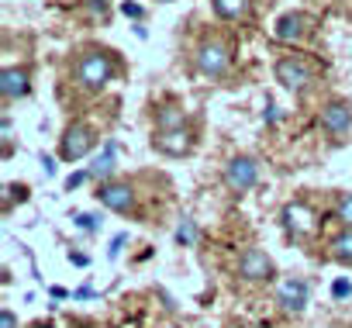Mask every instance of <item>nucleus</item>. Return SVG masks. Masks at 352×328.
Wrapping results in <instances>:
<instances>
[{
  "label": "nucleus",
  "instance_id": "obj_19",
  "mask_svg": "<svg viewBox=\"0 0 352 328\" xmlns=\"http://www.w3.org/2000/svg\"><path fill=\"white\" fill-rule=\"evenodd\" d=\"M176 242H180L184 249H190V245L197 242V225H194L190 218H184V221H180V228H176Z\"/></svg>",
  "mask_w": 352,
  "mask_h": 328
},
{
  "label": "nucleus",
  "instance_id": "obj_24",
  "mask_svg": "<svg viewBox=\"0 0 352 328\" xmlns=\"http://www.w3.org/2000/svg\"><path fill=\"white\" fill-rule=\"evenodd\" d=\"M335 294H338V297H345V294H352V283H345V280H338V283H335Z\"/></svg>",
  "mask_w": 352,
  "mask_h": 328
},
{
  "label": "nucleus",
  "instance_id": "obj_12",
  "mask_svg": "<svg viewBox=\"0 0 352 328\" xmlns=\"http://www.w3.org/2000/svg\"><path fill=\"white\" fill-rule=\"evenodd\" d=\"M32 90V69L28 66H8L0 73V94H4V104H14L21 97H28Z\"/></svg>",
  "mask_w": 352,
  "mask_h": 328
},
{
  "label": "nucleus",
  "instance_id": "obj_14",
  "mask_svg": "<svg viewBox=\"0 0 352 328\" xmlns=\"http://www.w3.org/2000/svg\"><path fill=\"white\" fill-rule=\"evenodd\" d=\"M328 256L342 266H352V228H338L328 239Z\"/></svg>",
  "mask_w": 352,
  "mask_h": 328
},
{
  "label": "nucleus",
  "instance_id": "obj_5",
  "mask_svg": "<svg viewBox=\"0 0 352 328\" xmlns=\"http://www.w3.org/2000/svg\"><path fill=\"white\" fill-rule=\"evenodd\" d=\"M318 124H321V131L328 135L331 145H342L349 138V131H352V100L328 97L321 104V111H318Z\"/></svg>",
  "mask_w": 352,
  "mask_h": 328
},
{
  "label": "nucleus",
  "instance_id": "obj_4",
  "mask_svg": "<svg viewBox=\"0 0 352 328\" xmlns=\"http://www.w3.org/2000/svg\"><path fill=\"white\" fill-rule=\"evenodd\" d=\"M148 145L166 155V159H184L197 149V128L194 124H180V128H152Z\"/></svg>",
  "mask_w": 352,
  "mask_h": 328
},
{
  "label": "nucleus",
  "instance_id": "obj_23",
  "mask_svg": "<svg viewBox=\"0 0 352 328\" xmlns=\"http://www.w3.org/2000/svg\"><path fill=\"white\" fill-rule=\"evenodd\" d=\"M87 177H90V170H87V173H76V177H69V180H66V187L73 190V187H80V184H83Z\"/></svg>",
  "mask_w": 352,
  "mask_h": 328
},
{
  "label": "nucleus",
  "instance_id": "obj_10",
  "mask_svg": "<svg viewBox=\"0 0 352 328\" xmlns=\"http://www.w3.org/2000/svg\"><path fill=\"white\" fill-rule=\"evenodd\" d=\"M239 280H245V283H252V287H263V283H273L276 280V263H273V256L270 252H263V249H245L242 256H239Z\"/></svg>",
  "mask_w": 352,
  "mask_h": 328
},
{
  "label": "nucleus",
  "instance_id": "obj_13",
  "mask_svg": "<svg viewBox=\"0 0 352 328\" xmlns=\"http://www.w3.org/2000/svg\"><path fill=\"white\" fill-rule=\"evenodd\" d=\"M307 28H311V18H307V14H300V11H290V14L276 18V25H273V35H276V42L297 45V42L307 35Z\"/></svg>",
  "mask_w": 352,
  "mask_h": 328
},
{
  "label": "nucleus",
  "instance_id": "obj_11",
  "mask_svg": "<svg viewBox=\"0 0 352 328\" xmlns=\"http://www.w3.org/2000/svg\"><path fill=\"white\" fill-rule=\"evenodd\" d=\"M307 300H311V287H307L304 276H283V280L276 283V304H280V311H287V314H304Z\"/></svg>",
  "mask_w": 352,
  "mask_h": 328
},
{
  "label": "nucleus",
  "instance_id": "obj_9",
  "mask_svg": "<svg viewBox=\"0 0 352 328\" xmlns=\"http://www.w3.org/2000/svg\"><path fill=\"white\" fill-rule=\"evenodd\" d=\"M97 201L121 218H138V194L128 180H100Z\"/></svg>",
  "mask_w": 352,
  "mask_h": 328
},
{
  "label": "nucleus",
  "instance_id": "obj_2",
  "mask_svg": "<svg viewBox=\"0 0 352 328\" xmlns=\"http://www.w3.org/2000/svg\"><path fill=\"white\" fill-rule=\"evenodd\" d=\"M273 76H276V83L283 87V90H290V94H307L311 87H314V80H318V73H314V66L304 59V56H280L276 63H273Z\"/></svg>",
  "mask_w": 352,
  "mask_h": 328
},
{
  "label": "nucleus",
  "instance_id": "obj_1",
  "mask_svg": "<svg viewBox=\"0 0 352 328\" xmlns=\"http://www.w3.org/2000/svg\"><path fill=\"white\" fill-rule=\"evenodd\" d=\"M114 76H118V56L107 52V49H87V52L76 59V66H73V80H76V87L87 90V94L104 90Z\"/></svg>",
  "mask_w": 352,
  "mask_h": 328
},
{
  "label": "nucleus",
  "instance_id": "obj_6",
  "mask_svg": "<svg viewBox=\"0 0 352 328\" xmlns=\"http://www.w3.org/2000/svg\"><path fill=\"white\" fill-rule=\"evenodd\" d=\"M280 225H283L287 239H294V242H311L318 235V215L307 201H287L280 208Z\"/></svg>",
  "mask_w": 352,
  "mask_h": 328
},
{
  "label": "nucleus",
  "instance_id": "obj_20",
  "mask_svg": "<svg viewBox=\"0 0 352 328\" xmlns=\"http://www.w3.org/2000/svg\"><path fill=\"white\" fill-rule=\"evenodd\" d=\"M76 228H80V232H97V218H94V215H80V218H76Z\"/></svg>",
  "mask_w": 352,
  "mask_h": 328
},
{
  "label": "nucleus",
  "instance_id": "obj_15",
  "mask_svg": "<svg viewBox=\"0 0 352 328\" xmlns=\"http://www.w3.org/2000/svg\"><path fill=\"white\" fill-rule=\"evenodd\" d=\"M211 8L221 21H245L252 11V0H211Z\"/></svg>",
  "mask_w": 352,
  "mask_h": 328
},
{
  "label": "nucleus",
  "instance_id": "obj_7",
  "mask_svg": "<svg viewBox=\"0 0 352 328\" xmlns=\"http://www.w3.org/2000/svg\"><path fill=\"white\" fill-rule=\"evenodd\" d=\"M221 180H225L228 194H235V197L249 194V190L259 184V159H256V155H249V152L232 155V159L225 162V173H221Z\"/></svg>",
  "mask_w": 352,
  "mask_h": 328
},
{
  "label": "nucleus",
  "instance_id": "obj_27",
  "mask_svg": "<svg viewBox=\"0 0 352 328\" xmlns=\"http://www.w3.org/2000/svg\"><path fill=\"white\" fill-rule=\"evenodd\" d=\"M155 4H173V0H155Z\"/></svg>",
  "mask_w": 352,
  "mask_h": 328
},
{
  "label": "nucleus",
  "instance_id": "obj_17",
  "mask_svg": "<svg viewBox=\"0 0 352 328\" xmlns=\"http://www.w3.org/2000/svg\"><path fill=\"white\" fill-rule=\"evenodd\" d=\"M111 173H114V145L107 142V145H104V152H100V155H94V162H90V177L114 180Z\"/></svg>",
  "mask_w": 352,
  "mask_h": 328
},
{
  "label": "nucleus",
  "instance_id": "obj_21",
  "mask_svg": "<svg viewBox=\"0 0 352 328\" xmlns=\"http://www.w3.org/2000/svg\"><path fill=\"white\" fill-rule=\"evenodd\" d=\"M0 328H18V314H14L11 307L0 311Z\"/></svg>",
  "mask_w": 352,
  "mask_h": 328
},
{
  "label": "nucleus",
  "instance_id": "obj_22",
  "mask_svg": "<svg viewBox=\"0 0 352 328\" xmlns=\"http://www.w3.org/2000/svg\"><path fill=\"white\" fill-rule=\"evenodd\" d=\"M121 14H124V18H135V21H138V18H142L145 11H142L138 4H128V0H124V4H121Z\"/></svg>",
  "mask_w": 352,
  "mask_h": 328
},
{
  "label": "nucleus",
  "instance_id": "obj_8",
  "mask_svg": "<svg viewBox=\"0 0 352 328\" xmlns=\"http://www.w3.org/2000/svg\"><path fill=\"white\" fill-rule=\"evenodd\" d=\"M194 66H197L201 76L221 80V76L232 69V49H228V42H221V39H204V42L194 49Z\"/></svg>",
  "mask_w": 352,
  "mask_h": 328
},
{
  "label": "nucleus",
  "instance_id": "obj_18",
  "mask_svg": "<svg viewBox=\"0 0 352 328\" xmlns=\"http://www.w3.org/2000/svg\"><path fill=\"white\" fill-rule=\"evenodd\" d=\"M335 221H342V228H352V194L335 197Z\"/></svg>",
  "mask_w": 352,
  "mask_h": 328
},
{
  "label": "nucleus",
  "instance_id": "obj_26",
  "mask_svg": "<svg viewBox=\"0 0 352 328\" xmlns=\"http://www.w3.org/2000/svg\"><path fill=\"white\" fill-rule=\"evenodd\" d=\"M155 328H180V325H155Z\"/></svg>",
  "mask_w": 352,
  "mask_h": 328
},
{
  "label": "nucleus",
  "instance_id": "obj_16",
  "mask_svg": "<svg viewBox=\"0 0 352 328\" xmlns=\"http://www.w3.org/2000/svg\"><path fill=\"white\" fill-rule=\"evenodd\" d=\"M180 124H190L187 111L184 107H176V104H166L155 111V128H180Z\"/></svg>",
  "mask_w": 352,
  "mask_h": 328
},
{
  "label": "nucleus",
  "instance_id": "obj_25",
  "mask_svg": "<svg viewBox=\"0 0 352 328\" xmlns=\"http://www.w3.org/2000/svg\"><path fill=\"white\" fill-rule=\"evenodd\" d=\"M32 328H56L52 321H38V325H32Z\"/></svg>",
  "mask_w": 352,
  "mask_h": 328
},
{
  "label": "nucleus",
  "instance_id": "obj_3",
  "mask_svg": "<svg viewBox=\"0 0 352 328\" xmlns=\"http://www.w3.org/2000/svg\"><path fill=\"white\" fill-rule=\"evenodd\" d=\"M97 142H100V135L90 121H69L63 128V138H59V159L63 162H80L97 149Z\"/></svg>",
  "mask_w": 352,
  "mask_h": 328
}]
</instances>
